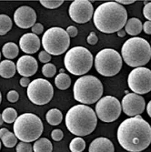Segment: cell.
I'll list each match as a JSON object with an SVG mask.
<instances>
[{"mask_svg":"<svg viewBox=\"0 0 151 152\" xmlns=\"http://www.w3.org/2000/svg\"><path fill=\"white\" fill-rule=\"evenodd\" d=\"M1 140V141L3 142V145L6 147V148H14L17 144H18V137H16V135L12 133V132H7Z\"/></svg>","mask_w":151,"mask_h":152,"instance_id":"obj_28","label":"cell"},{"mask_svg":"<svg viewBox=\"0 0 151 152\" xmlns=\"http://www.w3.org/2000/svg\"><path fill=\"white\" fill-rule=\"evenodd\" d=\"M57 73L56 66L51 63L45 64L42 67V74L47 77H53Z\"/></svg>","mask_w":151,"mask_h":152,"instance_id":"obj_29","label":"cell"},{"mask_svg":"<svg viewBox=\"0 0 151 152\" xmlns=\"http://www.w3.org/2000/svg\"><path fill=\"white\" fill-rule=\"evenodd\" d=\"M66 31L68 34V36H69V37H75L77 36V27L74 26H69L66 28Z\"/></svg>","mask_w":151,"mask_h":152,"instance_id":"obj_38","label":"cell"},{"mask_svg":"<svg viewBox=\"0 0 151 152\" xmlns=\"http://www.w3.org/2000/svg\"><path fill=\"white\" fill-rule=\"evenodd\" d=\"M88 152H115V148L111 140L100 137L90 143Z\"/></svg>","mask_w":151,"mask_h":152,"instance_id":"obj_18","label":"cell"},{"mask_svg":"<svg viewBox=\"0 0 151 152\" xmlns=\"http://www.w3.org/2000/svg\"><path fill=\"white\" fill-rule=\"evenodd\" d=\"M7 99L9 102L15 103L19 99V94L16 90H10L7 94Z\"/></svg>","mask_w":151,"mask_h":152,"instance_id":"obj_32","label":"cell"},{"mask_svg":"<svg viewBox=\"0 0 151 152\" xmlns=\"http://www.w3.org/2000/svg\"><path fill=\"white\" fill-rule=\"evenodd\" d=\"M127 9L117 2H105L98 7L93 15L94 25L105 34L118 32L127 24Z\"/></svg>","mask_w":151,"mask_h":152,"instance_id":"obj_2","label":"cell"},{"mask_svg":"<svg viewBox=\"0 0 151 152\" xmlns=\"http://www.w3.org/2000/svg\"><path fill=\"white\" fill-rule=\"evenodd\" d=\"M28 99L35 105L43 106L51 101L54 96V88L51 83L44 78H36L31 81L27 87Z\"/></svg>","mask_w":151,"mask_h":152,"instance_id":"obj_10","label":"cell"},{"mask_svg":"<svg viewBox=\"0 0 151 152\" xmlns=\"http://www.w3.org/2000/svg\"><path fill=\"white\" fill-rule=\"evenodd\" d=\"M0 149H1V140H0Z\"/></svg>","mask_w":151,"mask_h":152,"instance_id":"obj_47","label":"cell"},{"mask_svg":"<svg viewBox=\"0 0 151 152\" xmlns=\"http://www.w3.org/2000/svg\"><path fill=\"white\" fill-rule=\"evenodd\" d=\"M122 59L132 67L147 65L151 58V46L142 37H134L128 39L121 48Z\"/></svg>","mask_w":151,"mask_h":152,"instance_id":"obj_4","label":"cell"},{"mask_svg":"<svg viewBox=\"0 0 151 152\" xmlns=\"http://www.w3.org/2000/svg\"><path fill=\"white\" fill-rule=\"evenodd\" d=\"M14 134L22 142L36 141L43 133L42 120L33 113H25L18 117L13 126Z\"/></svg>","mask_w":151,"mask_h":152,"instance_id":"obj_6","label":"cell"},{"mask_svg":"<svg viewBox=\"0 0 151 152\" xmlns=\"http://www.w3.org/2000/svg\"><path fill=\"white\" fill-rule=\"evenodd\" d=\"M53 146L49 140L46 137L38 139L36 141H35L33 145V151L34 152H52Z\"/></svg>","mask_w":151,"mask_h":152,"instance_id":"obj_23","label":"cell"},{"mask_svg":"<svg viewBox=\"0 0 151 152\" xmlns=\"http://www.w3.org/2000/svg\"><path fill=\"white\" fill-rule=\"evenodd\" d=\"M12 20L11 18L5 14L0 15V36H5L12 28Z\"/></svg>","mask_w":151,"mask_h":152,"instance_id":"obj_25","label":"cell"},{"mask_svg":"<svg viewBox=\"0 0 151 152\" xmlns=\"http://www.w3.org/2000/svg\"><path fill=\"white\" fill-rule=\"evenodd\" d=\"M0 59H1V52H0Z\"/></svg>","mask_w":151,"mask_h":152,"instance_id":"obj_48","label":"cell"},{"mask_svg":"<svg viewBox=\"0 0 151 152\" xmlns=\"http://www.w3.org/2000/svg\"><path fill=\"white\" fill-rule=\"evenodd\" d=\"M69 148L71 152H83L86 148V142L82 137H75L69 144Z\"/></svg>","mask_w":151,"mask_h":152,"instance_id":"obj_27","label":"cell"},{"mask_svg":"<svg viewBox=\"0 0 151 152\" xmlns=\"http://www.w3.org/2000/svg\"><path fill=\"white\" fill-rule=\"evenodd\" d=\"M87 41H88V43L89 45H96V44L98 43V38L97 35L95 34V32H91V33L88 35V38H87Z\"/></svg>","mask_w":151,"mask_h":152,"instance_id":"obj_37","label":"cell"},{"mask_svg":"<svg viewBox=\"0 0 151 152\" xmlns=\"http://www.w3.org/2000/svg\"><path fill=\"white\" fill-rule=\"evenodd\" d=\"M2 118L4 122L6 123H8V124L15 123V121L18 118V112L16 111L15 108L7 107L2 113Z\"/></svg>","mask_w":151,"mask_h":152,"instance_id":"obj_26","label":"cell"},{"mask_svg":"<svg viewBox=\"0 0 151 152\" xmlns=\"http://www.w3.org/2000/svg\"><path fill=\"white\" fill-rule=\"evenodd\" d=\"M46 120L52 126H58L63 120L62 112L58 108H51L46 115Z\"/></svg>","mask_w":151,"mask_h":152,"instance_id":"obj_21","label":"cell"},{"mask_svg":"<svg viewBox=\"0 0 151 152\" xmlns=\"http://www.w3.org/2000/svg\"><path fill=\"white\" fill-rule=\"evenodd\" d=\"M17 66L11 60H3L0 62V77L4 78H11L15 76Z\"/></svg>","mask_w":151,"mask_h":152,"instance_id":"obj_19","label":"cell"},{"mask_svg":"<svg viewBox=\"0 0 151 152\" xmlns=\"http://www.w3.org/2000/svg\"><path fill=\"white\" fill-rule=\"evenodd\" d=\"M143 30L146 34L151 35V21H146L143 25Z\"/></svg>","mask_w":151,"mask_h":152,"instance_id":"obj_39","label":"cell"},{"mask_svg":"<svg viewBox=\"0 0 151 152\" xmlns=\"http://www.w3.org/2000/svg\"><path fill=\"white\" fill-rule=\"evenodd\" d=\"M63 3L64 1L62 0H41L40 1L41 5L48 9H56L59 7Z\"/></svg>","mask_w":151,"mask_h":152,"instance_id":"obj_30","label":"cell"},{"mask_svg":"<svg viewBox=\"0 0 151 152\" xmlns=\"http://www.w3.org/2000/svg\"><path fill=\"white\" fill-rule=\"evenodd\" d=\"M36 11L28 7L22 6L14 13V21L20 28H29L36 24Z\"/></svg>","mask_w":151,"mask_h":152,"instance_id":"obj_15","label":"cell"},{"mask_svg":"<svg viewBox=\"0 0 151 152\" xmlns=\"http://www.w3.org/2000/svg\"><path fill=\"white\" fill-rule=\"evenodd\" d=\"M147 115L151 118V100L148 102V104L147 106Z\"/></svg>","mask_w":151,"mask_h":152,"instance_id":"obj_43","label":"cell"},{"mask_svg":"<svg viewBox=\"0 0 151 152\" xmlns=\"http://www.w3.org/2000/svg\"><path fill=\"white\" fill-rule=\"evenodd\" d=\"M69 45L70 37L62 27H51L44 33L42 37V46L45 51L53 56L64 54Z\"/></svg>","mask_w":151,"mask_h":152,"instance_id":"obj_8","label":"cell"},{"mask_svg":"<svg viewBox=\"0 0 151 152\" xmlns=\"http://www.w3.org/2000/svg\"><path fill=\"white\" fill-rule=\"evenodd\" d=\"M143 15L147 21H151V2H148L147 5H145L143 8Z\"/></svg>","mask_w":151,"mask_h":152,"instance_id":"obj_36","label":"cell"},{"mask_svg":"<svg viewBox=\"0 0 151 152\" xmlns=\"http://www.w3.org/2000/svg\"><path fill=\"white\" fill-rule=\"evenodd\" d=\"M74 99L82 104H94L98 102L103 95L101 81L94 76L87 75L79 77L73 87Z\"/></svg>","mask_w":151,"mask_h":152,"instance_id":"obj_5","label":"cell"},{"mask_svg":"<svg viewBox=\"0 0 151 152\" xmlns=\"http://www.w3.org/2000/svg\"><path fill=\"white\" fill-rule=\"evenodd\" d=\"M117 35L119 37H124L126 36V31H125V30H123V29H121V30H119V31L117 33Z\"/></svg>","mask_w":151,"mask_h":152,"instance_id":"obj_44","label":"cell"},{"mask_svg":"<svg viewBox=\"0 0 151 152\" xmlns=\"http://www.w3.org/2000/svg\"><path fill=\"white\" fill-rule=\"evenodd\" d=\"M115 2L122 6V5H130V4L135 3L136 1H134V0H117V1H115Z\"/></svg>","mask_w":151,"mask_h":152,"instance_id":"obj_41","label":"cell"},{"mask_svg":"<svg viewBox=\"0 0 151 152\" xmlns=\"http://www.w3.org/2000/svg\"><path fill=\"white\" fill-rule=\"evenodd\" d=\"M128 84L133 93L144 95L151 91V70L147 67H136L128 75Z\"/></svg>","mask_w":151,"mask_h":152,"instance_id":"obj_12","label":"cell"},{"mask_svg":"<svg viewBox=\"0 0 151 152\" xmlns=\"http://www.w3.org/2000/svg\"><path fill=\"white\" fill-rule=\"evenodd\" d=\"M143 29V25L141 21L139 18H132L127 21V24L125 26V31L130 36H136L141 33Z\"/></svg>","mask_w":151,"mask_h":152,"instance_id":"obj_20","label":"cell"},{"mask_svg":"<svg viewBox=\"0 0 151 152\" xmlns=\"http://www.w3.org/2000/svg\"><path fill=\"white\" fill-rule=\"evenodd\" d=\"M96 115L103 122L116 121L121 114L122 107L119 100L112 96H103L96 104Z\"/></svg>","mask_w":151,"mask_h":152,"instance_id":"obj_11","label":"cell"},{"mask_svg":"<svg viewBox=\"0 0 151 152\" xmlns=\"http://www.w3.org/2000/svg\"><path fill=\"white\" fill-rule=\"evenodd\" d=\"M38 58H39V60H40L41 63L47 64L51 60V55H49L47 52H46L45 50H43V51H41L39 53Z\"/></svg>","mask_w":151,"mask_h":152,"instance_id":"obj_33","label":"cell"},{"mask_svg":"<svg viewBox=\"0 0 151 152\" xmlns=\"http://www.w3.org/2000/svg\"><path fill=\"white\" fill-rule=\"evenodd\" d=\"M95 67L101 76L113 77L121 70L123 59L120 54L112 48L100 50L95 58Z\"/></svg>","mask_w":151,"mask_h":152,"instance_id":"obj_9","label":"cell"},{"mask_svg":"<svg viewBox=\"0 0 151 152\" xmlns=\"http://www.w3.org/2000/svg\"><path fill=\"white\" fill-rule=\"evenodd\" d=\"M16 151L17 152H32L33 148H32V146L30 143L21 141L17 145Z\"/></svg>","mask_w":151,"mask_h":152,"instance_id":"obj_31","label":"cell"},{"mask_svg":"<svg viewBox=\"0 0 151 152\" xmlns=\"http://www.w3.org/2000/svg\"><path fill=\"white\" fill-rule=\"evenodd\" d=\"M119 145L129 152H141L151 143V127L140 115L123 121L117 132Z\"/></svg>","mask_w":151,"mask_h":152,"instance_id":"obj_1","label":"cell"},{"mask_svg":"<svg viewBox=\"0 0 151 152\" xmlns=\"http://www.w3.org/2000/svg\"><path fill=\"white\" fill-rule=\"evenodd\" d=\"M121 107L124 113L128 117L139 116L146 107V102L143 96L135 93H128L122 99Z\"/></svg>","mask_w":151,"mask_h":152,"instance_id":"obj_14","label":"cell"},{"mask_svg":"<svg viewBox=\"0 0 151 152\" xmlns=\"http://www.w3.org/2000/svg\"><path fill=\"white\" fill-rule=\"evenodd\" d=\"M64 137L63 131L61 129H54L51 132V137L55 140V141H60Z\"/></svg>","mask_w":151,"mask_h":152,"instance_id":"obj_34","label":"cell"},{"mask_svg":"<svg viewBox=\"0 0 151 152\" xmlns=\"http://www.w3.org/2000/svg\"><path fill=\"white\" fill-rule=\"evenodd\" d=\"M19 46L24 53L35 54L39 50L41 42L38 36L33 33H26L21 37L19 40Z\"/></svg>","mask_w":151,"mask_h":152,"instance_id":"obj_17","label":"cell"},{"mask_svg":"<svg viewBox=\"0 0 151 152\" xmlns=\"http://www.w3.org/2000/svg\"><path fill=\"white\" fill-rule=\"evenodd\" d=\"M17 69L19 75L22 76V77H29L34 76L36 71L38 64L35 58L28 56H22L17 63Z\"/></svg>","mask_w":151,"mask_h":152,"instance_id":"obj_16","label":"cell"},{"mask_svg":"<svg viewBox=\"0 0 151 152\" xmlns=\"http://www.w3.org/2000/svg\"><path fill=\"white\" fill-rule=\"evenodd\" d=\"M68 14L74 22L85 24L93 18L94 7L91 2L88 0H76L71 3Z\"/></svg>","mask_w":151,"mask_h":152,"instance_id":"obj_13","label":"cell"},{"mask_svg":"<svg viewBox=\"0 0 151 152\" xmlns=\"http://www.w3.org/2000/svg\"><path fill=\"white\" fill-rule=\"evenodd\" d=\"M1 101H2V95H1V92H0V104H1Z\"/></svg>","mask_w":151,"mask_h":152,"instance_id":"obj_46","label":"cell"},{"mask_svg":"<svg viewBox=\"0 0 151 152\" xmlns=\"http://www.w3.org/2000/svg\"><path fill=\"white\" fill-rule=\"evenodd\" d=\"M66 126L73 135L84 137L91 134L98 125V117L94 110L83 104L72 107L66 114Z\"/></svg>","mask_w":151,"mask_h":152,"instance_id":"obj_3","label":"cell"},{"mask_svg":"<svg viewBox=\"0 0 151 152\" xmlns=\"http://www.w3.org/2000/svg\"><path fill=\"white\" fill-rule=\"evenodd\" d=\"M93 55L84 47H75L66 52L64 64L66 70L72 75L82 76L87 74L93 65Z\"/></svg>","mask_w":151,"mask_h":152,"instance_id":"obj_7","label":"cell"},{"mask_svg":"<svg viewBox=\"0 0 151 152\" xmlns=\"http://www.w3.org/2000/svg\"><path fill=\"white\" fill-rule=\"evenodd\" d=\"M55 85L60 90H66L71 86V78L66 73H59L55 78Z\"/></svg>","mask_w":151,"mask_h":152,"instance_id":"obj_24","label":"cell"},{"mask_svg":"<svg viewBox=\"0 0 151 152\" xmlns=\"http://www.w3.org/2000/svg\"><path fill=\"white\" fill-rule=\"evenodd\" d=\"M3 122H4V120L2 118V114H0V126L3 125Z\"/></svg>","mask_w":151,"mask_h":152,"instance_id":"obj_45","label":"cell"},{"mask_svg":"<svg viewBox=\"0 0 151 152\" xmlns=\"http://www.w3.org/2000/svg\"><path fill=\"white\" fill-rule=\"evenodd\" d=\"M3 56L7 59H14L19 54V48L17 44L14 42H7L3 46L2 48Z\"/></svg>","mask_w":151,"mask_h":152,"instance_id":"obj_22","label":"cell"},{"mask_svg":"<svg viewBox=\"0 0 151 152\" xmlns=\"http://www.w3.org/2000/svg\"><path fill=\"white\" fill-rule=\"evenodd\" d=\"M7 132H9V131H8V129H6V128H3V129H0V139H2V137H3Z\"/></svg>","mask_w":151,"mask_h":152,"instance_id":"obj_42","label":"cell"},{"mask_svg":"<svg viewBox=\"0 0 151 152\" xmlns=\"http://www.w3.org/2000/svg\"><path fill=\"white\" fill-rule=\"evenodd\" d=\"M31 31L33 34L35 35H40V34H42L43 31H44V26L43 25L41 24V23H36L32 27H31Z\"/></svg>","mask_w":151,"mask_h":152,"instance_id":"obj_35","label":"cell"},{"mask_svg":"<svg viewBox=\"0 0 151 152\" xmlns=\"http://www.w3.org/2000/svg\"><path fill=\"white\" fill-rule=\"evenodd\" d=\"M20 85L23 87V88H26V87H28L29 86V84L31 83V81H30V79L28 78V77H22L21 79H20Z\"/></svg>","mask_w":151,"mask_h":152,"instance_id":"obj_40","label":"cell"}]
</instances>
